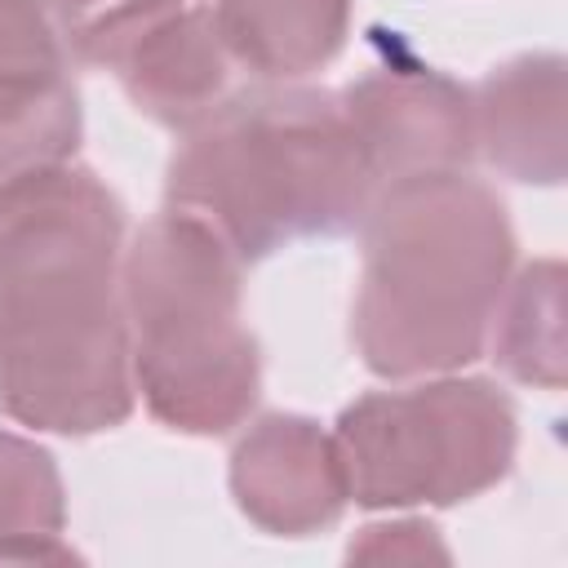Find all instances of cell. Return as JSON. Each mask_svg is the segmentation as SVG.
<instances>
[{
    "label": "cell",
    "instance_id": "6da1fadb",
    "mask_svg": "<svg viewBox=\"0 0 568 568\" xmlns=\"http://www.w3.org/2000/svg\"><path fill=\"white\" fill-rule=\"evenodd\" d=\"M115 226L89 173L40 164L0 186V390L31 422L93 430L124 413Z\"/></svg>",
    "mask_w": 568,
    "mask_h": 568
},
{
    "label": "cell",
    "instance_id": "7a4b0ae2",
    "mask_svg": "<svg viewBox=\"0 0 568 568\" xmlns=\"http://www.w3.org/2000/svg\"><path fill=\"white\" fill-rule=\"evenodd\" d=\"M75 106L58 75V49L31 0H0V138L13 164L40 169L31 129L58 142Z\"/></svg>",
    "mask_w": 568,
    "mask_h": 568
}]
</instances>
